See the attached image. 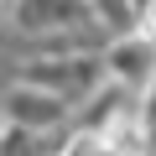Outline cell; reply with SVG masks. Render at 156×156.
Returning <instances> with one entry per match:
<instances>
[{"mask_svg": "<svg viewBox=\"0 0 156 156\" xmlns=\"http://www.w3.org/2000/svg\"><path fill=\"white\" fill-rule=\"evenodd\" d=\"M73 115H78V104L62 99V94H52V89H37V83H11L5 89V125L52 135V130H68Z\"/></svg>", "mask_w": 156, "mask_h": 156, "instance_id": "3", "label": "cell"}, {"mask_svg": "<svg viewBox=\"0 0 156 156\" xmlns=\"http://www.w3.org/2000/svg\"><path fill=\"white\" fill-rule=\"evenodd\" d=\"M99 21L89 0H5V26L11 37H52Z\"/></svg>", "mask_w": 156, "mask_h": 156, "instance_id": "2", "label": "cell"}, {"mask_svg": "<svg viewBox=\"0 0 156 156\" xmlns=\"http://www.w3.org/2000/svg\"><path fill=\"white\" fill-rule=\"evenodd\" d=\"M140 115H146V125L156 130V78L146 83V94H140Z\"/></svg>", "mask_w": 156, "mask_h": 156, "instance_id": "5", "label": "cell"}, {"mask_svg": "<svg viewBox=\"0 0 156 156\" xmlns=\"http://www.w3.org/2000/svg\"><path fill=\"white\" fill-rule=\"evenodd\" d=\"M104 78L109 83H125L130 94H146V83L156 78V37L151 31H125L104 47Z\"/></svg>", "mask_w": 156, "mask_h": 156, "instance_id": "4", "label": "cell"}, {"mask_svg": "<svg viewBox=\"0 0 156 156\" xmlns=\"http://www.w3.org/2000/svg\"><path fill=\"white\" fill-rule=\"evenodd\" d=\"M11 83H37V89H52L73 104H83L104 83V57H21L11 62Z\"/></svg>", "mask_w": 156, "mask_h": 156, "instance_id": "1", "label": "cell"}]
</instances>
